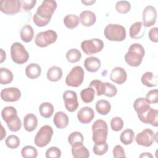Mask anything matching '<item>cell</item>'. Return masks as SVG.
I'll list each match as a JSON object with an SVG mask.
<instances>
[{
	"instance_id": "obj_1",
	"label": "cell",
	"mask_w": 158,
	"mask_h": 158,
	"mask_svg": "<svg viewBox=\"0 0 158 158\" xmlns=\"http://www.w3.org/2000/svg\"><path fill=\"white\" fill-rule=\"evenodd\" d=\"M57 6V2L54 0L43 1L33 15V21L34 23L40 27L47 25L49 23Z\"/></svg>"
},
{
	"instance_id": "obj_2",
	"label": "cell",
	"mask_w": 158,
	"mask_h": 158,
	"mask_svg": "<svg viewBox=\"0 0 158 158\" xmlns=\"http://www.w3.org/2000/svg\"><path fill=\"white\" fill-rule=\"evenodd\" d=\"M145 54L143 46L139 43H133L128 48L124 59L126 63L131 67H138L143 61Z\"/></svg>"
},
{
	"instance_id": "obj_3",
	"label": "cell",
	"mask_w": 158,
	"mask_h": 158,
	"mask_svg": "<svg viewBox=\"0 0 158 158\" xmlns=\"http://www.w3.org/2000/svg\"><path fill=\"white\" fill-rule=\"evenodd\" d=\"M105 37L111 41H122L126 38V30L119 24L109 23L104 28Z\"/></svg>"
},
{
	"instance_id": "obj_4",
	"label": "cell",
	"mask_w": 158,
	"mask_h": 158,
	"mask_svg": "<svg viewBox=\"0 0 158 158\" xmlns=\"http://www.w3.org/2000/svg\"><path fill=\"white\" fill-rule=\"evenodd\" d=\"M93 141L96 143H101L106 141L107 134H108V127L107 123L101 119L96 120L92 125Z\"/></svg>"
},
{
	"instance_id": "obj_5",
	"label": "cell",
	"mask_w": 158,
	"mask_h": 158,
	"mask_svg": "<svg viewBox=\"0 0 158 158\" xmlns=\"http://www.w3.org/2000/svg\"><path fill=\"white\" fill-rule=\"evenodd\" d=\"M10 56L12 61L17 64H23L29 59L28 51L23 44L19 42L14 43L10 47Z\"/></svg>"
},
{
	"instance_id": "obj_6",
	"label": "cell",
	"mask_w": 158,
	"mask_h": 158,
	"mask_svg": "<svg viewBox=\"0 0 158 158\" xmlns=\"http://www.w3.org/2000/svg\"><path fill=\"white\" fill-rule=\"evenodd\" d=\"M54 131L51 126L46 125L41 127L35 136V144L40 148L47 146L50 143Z\"/></svg>"
},
{
	"instance_id": "obj_7",
	"label": "cell",
	"mask_w": 158,
	"mask_h": 158,
	"mask_svg": "<svg viewBox=\"0 0 158 158\" xmlns=\"http://www.w3.org/2000/svg\"><path fill=\"white\" fill-rule=\"evenodd\" d=\"M85 72L80 66L73 67L66 77L65 83L69 86L78 87L83 81Z\"/></svg>"
},
{
	"instance_id": "obj_8",
	"label": "cell",
	"mask_w": 158,
	"mask_h": 158,
	"mask_svg": "<svg viewBox=\"0 0 158 158\" xmlns=\"http://www.w3.org/2000/svg\"><path fill=\"white\" fill-rule=\"evenodd\" d=\"M57 39V33L52 30H48L38 33L35 36V43L38 47L45 48L56 42Z\"/></svg>"
},
{
	"instance_id": "obj_9",
	"label": "cell",
	"mask_w": 158,
	"mask_h": 158,
	"mask_svg": "<svg viewBox=\"0 0 158 158\" xmlns=\"http://www.w3.org/2000/svg\"><path fill=\"white\" fill-rule=\"evenodd\" d=\"M103 41L98 38L85 40L81 43V48L86 55H92L102 51L104 48Z\"/></svg>"
},
{
	"instance_id": "obj_10",
	"label": "cell",
	"mask_w": 158,
	"mask_h": 158,
	"mask_svg": "<svg viewBox=\"0 0 158 158\" xmlns=\"http://www.w3.org/2000/svg\"><path fill=\"white\" fill-rule=\"evenodd\" d=\"M138 118L144 123L150 124L155 127L158 126V110L149 107L143 112L137 114Z\"/></svg>"
},
{
	"instance_id": "obj_11",
	"label": "cell",
	"mask_w": 158,
	"mask_h": 158,
	"mask_svg": "<svg viewBox=\"0 0 158 158\" xmlns=\"http://www.w3.org/2000/svg\"><path fill=\"white\" fill-rule=\"evenodd\" d=\"M155 139V134L154 131L146 128L137 134L135 137V141L138 145L144 147H149L154 143Z\"/></svg>"
},
{
	"instance_id": "obj_12",
	"label": "cell",
	"mask_w": 158,
	"mask_h": 158,
	"mask_svg": "<svg viewBox=\"0 0 158 158\" xmlns=\"http://www.w3.org/2000/svg\"><path fill=\"white\" fill-rule=\"evenodd\" d=\"M21 7L19 0H2L0 1V10L7 15H13L18 13Z\"/></svg>"
},
{
	"instance_id": "obj_13",
	"label": "cell",
	"mask_w": 158,
	"mask_h": 158,
	"mask_svg": "<svg viewBox=\"0 0 158 158\" xmlns=\"http://www.w3.org/2000/svg\"><path fill=\"white\" fill-rule=\"evenodd\" d=\"M63 99L65 109L70 112L75 111L78 107L77 93L72 90H66L63 94Z\"/></svg>"
},
{
	"instance_id": "obj_14",
	"label": "cell",
	"mask_w": 158,
	"mask_h": 158,
	"mask_svg": "<svg viewBox=\"0 0 158 158\" xmlns=\"http://www.w3.org/2000/svg\"><path fill=\"white\" fill-rule=\"evenodd\" d=\"M157 10L152 6H147L143 12V23L145 27L154 25L156 22Z\"/></svg>"
},
{
	"instance_id": "obj_15",
	"label": "cell",
	"mask_w": 158,
	"mask_h": 158,
	"mask_svg": "<svg viewBox=\"0 0 158 158\" xmlns=\"http://www.w3.org/2000/svg\"><path fill=\"white\" fill-rule=\"evenodd\" d=\"M21 97L20 89L15 87L6 88L1 91V98L6 102H15Z\"/></svg>"
},
{
	"instance_id": "obj_16",
	"label": "cell",
	"mask_w": 158,
	"mask_h": 158,
	"mask_svg": "<svg viewBox=\"0 0 158 158\" xmlns=\"http://www.w3.org/2000/svg\"><path fill=\"white\" fill-rule=\"evenodd\" d=\"M127 78V74L124 69L120 67H114L110 74V79L118 85L124 83Z\"/></svg>"
},
{
	"instance_id": "obj_17",
	"label": "cell",
	"mask_w": 158,
	"mask_h": 158,
	"mask_svg": "<svg viewBox=\"0 0 158 158\" xmlns=\"http://www.w3.org/2000/svg\"><path fill=\"white\" fill-rule=\"evenodd\" d=\"M94 117V112L91 107L85 106L81 107L77 113V118L83 124L90 123Z\"/></svg>"
},
{
	"instance_id": "obj_18",
	"label": "cell",
	"mask_w": 158,
	"mask_h": 158,
	"mask_svg": "<svg viewBox=\"0 0 158 158\" xmlns=\"http://www.w3.org/2000/svg\"><path fill=\"white\" fill-rule=\"evenodd\" d=\"M145 33V27L142 22H136L133 23L129 30L130 36L133 39L141 38Z\"/></svg>"
},
{
	"instance_id": "obj_19",
	"label": "cell",
	"mask_w": 158,
	"mask_h": 158,
	"mask_svg": "<svg viewBox=\"0 0 158 158\" xmlns=\"http://www.w3.org/2000/svg\"><path fill=\"white\" fill-rule=\"evenodd\" d=\"M72 154L74 158H88L89 152L81 143H77L72 145Z\"/></svg>"
},
{
	"instance_id": "obj_20",
	"label": "cell",
	"mask_w": 158,
	"mask_h": 158,
	"mask_svg": "<svg viewBox=\"0 0 158 158\" xmlns=\"http://www.w3.org/2000/svg\"><path fill=\"white\" fill-rule=\"evenodd\" d=\"M81 23L85 27H91L96 21V17L94 12L90 10H84L81 12L79 17Z\"/></svg>"
},
{
	"instance_id": "obj_21",
	"label": "cell",
	"mask_w": 158,
	"mask_h": 158,
	"mask_svg": "<svg viewBox=\"0 0 158 158\" xmlns=\"http://www.w3.org/2000/svg\"><path fill=\"white\" fill-rule=\"evenodd\" d=\"M38 126V118L33 114H28L23 118V127L28 132L34 131Z\"/></svg>"
},
{
	"instance_id": "obj_22",
	"label": "cell",
	"mask_w": 158,
	"mask_h": 158,
	"mask_svg": "<svg viewBox=\"0 0 158 158\" xmlns=\"http://www.w3.org/2000/svg\"><path fill=\"white\" fill-rule=\"evenodd\" d=\"M101 65V61L96 57H88L84 61L85 68L89 72H97L100 69Z\"/></svg>"
},
{
	"instance_id": "obj_23",
	"label": "cell",
	"mask_w": 158,
	"mask_h": 158,
	"mask_svg": "<svg viewBox=\"0 0 158 158\" xmlns=\"http://www.w3.org/2000/svg\"><path fill=\"white\" fill-rule=\"evenodd\" d=\"M69 117L62 111L57 112L53 118L54 123L59 129H62L67 127L69 124Z\"/></svg>"
},
{
	"instance_id": "obj_24",
	"label": "cell",
	"mask_w": 158,
	"mask_h": 158,
	"mask_svg": "<svg viewBox=\"0 0 158 158\" xmlns=\"http://www.w3.org/2000/svg\"><path fill=\"white\" fill-rule=\"evenodd\" d=\"M41 73V69L40 65L36 63L28 64L25 69V74L30 79H35L39 77Z\"/></svg>"
},
{
	"instance_id": "obj_25",
	"label": "cell",
	"mask_w": 158,
	"mask_h": 158,
	"mask_svg": "<svg viewBox=\"0 0 158 158\" xmlns=\"http://www.w3.org/2000/svg\"><path fill=\"white\" fill-rule=\"evenodd\" d=\"M62 74V70L60 67L52 66L50 67L47 72V78L51 81L56 82L61 79Z\"/></svg>"
},
{
	"instance_id": "obj_26",
	"label": "cell",
	"mask_w": 158,
	"mask_h": 158,
	"mask_svg": "<svg viewBox=\"0 0 158 158\" xmlns=\"http://www.w3.org/2000/svg\"><path fill=\"white\" fill-rule=\"evenodd\" d=\"M20 38L25 43L30 42L34 36V30L30 25H25L20 30Z\"/></svg>"
},
{
	"instance_id": "obj_27",
	"label": "cell",
	"mask_w": 158,
	"mask_h": 158,
	"mask_svg": "<svg viewBox=\"0 0 158 158\" xmlns=\"http://www.w3.org/2000/svg\"><path fill=\"white\" fill-rule=\"evenodd\" d=\"M141 83L149 88L157 86V77L151 72H145L141 78Z\"/></svg>"
},
{
	"instance_id": "obj_28",
	"label": "cell",
	"mask_w": 158,
	"mask_h": 158,
	"mask_svg": "<svg viewBox=\"0 0 158 158\" xmlns=\"http://www.w3.org/2000/svg\"><path fill=\"white\" fill-rule=\"evenodd\" d=\"M96 109L98 113L101 115H106L108 114L111 109V105L109 101L105 99H101L96 104Z\"/></svg>"
},
{
	"instance_id": "obj_29",
	"label": "cell",
	"mask_w": 158,
	"mask_h": 158,
	"mask_svg": "<svg viewBox=\"0 0 158 158\" xmlns=\"http://www.w3.org/2000/svg\"><path fill=\"white\" fill-rule=\"evenodd\" d=\"M13 79V73L9 69L4 67L0 69V83L2 85L10 83Z\"/></svg>"
},
{
	"instance_id": "obj_30",
	"label": "cell",
	"mask_w": 158,
	"mask_h": 158,
	"mask_svg": "<svg viewBox=\"0 0 158 158\" xmlns=\"http://www.w3.org/2000/svg\"><path fill=\"white\" fill-rule=\"evenodd\" d=\"M54 106L50 102H43L39 107V112L40 115L46 118L51 117L54 112Z\"/></svg>"
},
{
	"instance_id": "obj_31",
	"label": "cell",
	"mask_w": 158,
	"mask_h": 158,
	"mask_svg": "<svg viewBox=\"0 0 158 158\" xmlns=\"http://www.w3.org/2000/svg\"><path fill=\"white\" fill-rule=\"evenodd\" d=\"M150 107V104L144 98H137L133 102V108L137 114L147 110Z\"/></svg>"
},
{
	"instance_id": "obj_32",
	"label": "cell",
	"mask_w": 158,
	"mask_h": 158,
	"mask_svg": "<svg viewBox=\"0 0 158 158\" xmlns=\"http://www.w3.org/2000/svg\"><path fill=\"white\" fill-rule=\"evenodd\" d=\"M1 116L4 121L7 122L9 120L18 116L16 109L13 106H6L1 112Z\"/></svg>"
},
{
	"instance_id": "obj_33",
	"label": "cell",
	"mask_w": 158,
	"mask_h": 158,
	"mask_svg": "<svg viewBox=\"0 0 158 158\" xmlns=\"http://www.w3.org/2000/svg\"><path fill=\"white\" fill-rule=\"evenodd\" d=\"M80 22L79 17L75 14H68L64 19V23L65 26L69 29L76 28Z\"/></svg>"
},
{
	"instance_id": "obj_34",
	"label": "cell",
	"mask_w": 158,
	"mask_h": 158,
	"mask_svg": "<svg viewBox=\"0 0 158 158\" xmlns=\"http://www.w3.org/2000/svg\"><path fill=\"white\" fill-rule=\"evenodd\" d=\"M95 91L92 87H88L82 89L80 92V97L81 100L85 103L91 102L94 98Z\"/></svg>"
},
{
	"instance_id": "obj_35",
	"label": "cell",
	"mask_w": 158,
	"mask_h": 158,
	"mask_svg": "<svg viewBox=\"0 0 158 158\" xmlns=\"http://www.w3.org/2000/svg\"><path fill=\"white\" fill-rule=\"evenodd\" d=\"M135 138V132L131 129H126L123 130L120 136V141L125 145H128L132 143Z\"/></svg>"
},
{
	"instance_id": "obj_36",
	"label": "cell",
	"mask_w": 158,
	"mask_h": 158,
	"mask_svg": "<svg viewBox=\"0 0 158 158\" xmlns=\"http://www.w3.org/2000/svg\"><path fill=\"white\" fill-rule=\"evenodd\" d=\"M81 58V52L77 49H70L66 53V59L70 63L78 62Z\"/></svg>"
},
{
	"instance_id": "obj_37",
	"label": "cell",
	"mask_w": 158,
	"mask_h": 158,
	"mask_svg": "<svg viewBox=\"0 0 158 158\" xmlns=\"http://www.w3.org/2000/svg\"><path fill=\"white\" fill-rule=\"evenodd\" d=\"M21 154L23 158H36L38 156V151L33 146L28 145L22 148Z\"/></svg>"
},
{
	"instance_id": "obj_38",
	"label": "cell",
	"mask_w": 158,
	"mask_h": 158,
	"mask_svg": "<svg viewBox=\"0 0 158 158\" xmlns=\"http://www.w3.org/2000/svg\"><path fill=\"white\" fill-rule=\"evenodd\" d=\"M89 87H92L96 91L97 96H101L104 94L105 91V83H103L99 80H94L89 83Z\"/></svg>"
},
{
	"instance_id": "obj_39",
	"label": "cell",
	"mask_w": 158,
	"mask_h": 158,
	"mask_svg": "<svg viewBox=\"0 0 158 158\" xmlns=\"http://www.w3.org/2000/svg\"><path fill=\"white\" fill-rule=\"evenodd\" d=\"M131 9V4L127 1H119L115 4V9L120 14H127Z\"/></svg>"
},
{
	"instance_id": "obj_40",
	"label": "cell",
	"mask_w": 158,
	"mask_h": 158,
	"mask_svg": "<svg viewBox=\"0 0 158 158\" xmlns=\"http://www.w3.org/2000/svg\"><path fill=\"white\" fill-rule=\"evenodd\" d=\"M6 123L9 129L13 132L18 131L22 127V122L18 116L9 120Z\"/></svg>"
},
{
	"instance_id": "obj_41",
	"label": "cell",
	"mask_w": 158,
	"mask_h": 158,
	"mask_svg": "<svg viewBox=\"0 0 158 158\" xmlns=\"http://www.w3.org/2000/svg\"><path fill=\"white\" fill-rule=\"evenodd\" d=\"M5 143L7 147H8L10 149H16L17 148L20 144V139L19 137L14 135H11L7 136V138L5 140Z\"/></svg>"
},
{
	"instance_id": "obj_42",
	"label": "cell",
	"mask_w": 158,
	"mask_h": 158,
	"mask_svg": "<svg viewBox=\"0 0 158 158\" xmlns=\"http://www.w3.org/2000/svg\"><path fill=\"white\" fill-rule=\"evenodd\" d=\"M108 148V144L106 141L104 143L95 144L93 148V151L95 155L102 156L107 152Z\"/></svg>"
},
{
	"instance_id": "obj_43",
	"label": "cell",
	"mask_w": 158,
	"mask_h": 158,
	"mask_svg": "<svg viewBox=\"0 0 158 158\" xmlns=\"http://www.w3.org/2000/svg\"><path fill=\"white\" fill-rule=\"evenodd\" d=\"M124 125L123 120L119 117H113L110 120V127L114 131H118L122 130Z\"/></svg>"
},
{
	"instance_id": "obj_44",
	"label": "cell",
	"mask_w": 158,
	"mask_h": 158,
	"mask_svg": "<svg viewBox=\"0 0 158 158\" xmlns=\"http://www.w3.org/2000/svg\"><path fill=\"white\" fill-rule=\"evenodd\" d=\"M68 142L72 146L77 143H83V136L79 131L71 133L68 136Z\"/></svg>"
},
{
	"instance_id": "obj_45",
	"label": "cell",
	"mask_w": 158,
	"mask_h": 158,
	"mask_svg": "<svg viewBox=\"0 0 158 158\" xmlns=\"http://www.w3.org/2000/svg\"><path fill=\"white\" fill-rule=\"evenodd\" d=\"M61 154V151L59 148L52 146L46 150L45 156L47 158H60Z\"/></svg>"
},
{
	"instance_id": "obj_46",
	"label": "cell",
	"mask_w": 158,
	"mask_h": 158,
	"mask_svg": "<svg viewBox=\"0 0 158 158\" xmlns=\"http://www.w3.org/2000/svg\"><path fill=\"white\" fill-rule=\"evenodd\" d=\"M105 86H106V88H105L104 95L109 98H112L115 96L117 94V89L115 85L109 82H106Z\"/></svg>"
},
{
	"instance_id": "obj_47",
	"label": "cell",
	"mask_w": 158,
	"mask_h": 158,
	"mask_svg": "<svg viewBox=\"0 0 158 158\" xmlns=\"http://www.w3.org/2000/svg\"><path fill=\"white\" fill-rule=\"evenodd\" d=\"M146 99L149 104L158 102V90L157 89L149 91L146 96Z\"/></svg>"
},
{
	"instance_id": "obj_48",
	"label": "cell",
	"mask_w": 158,
	"mask_h": 158,
	"mask_svg": "<svg viewBox=\"0 0 158 158\" xmlns=\"http://www.w3.org/2000/svg\"><path fill=\"white\" fill-rule=\"evenodd\" d=\"M20 1L21 3V7L22 9L26 11L31 10L36 3V0H28V1L22 0Z\"/></svg>"
},
{
	"instance_id": "obj_49",
	"label": "cell",
	"mask_w": 158,
	"mask_h": 158,
	"mask_svg": "<svg viewBox=\"0 0 158 158\" xmlns=\"http://www.w3.org/2000/svg\"><path fill=\"white\" fill-rule=\"evenodd\" d=\"M113 156L115 158H118V157H125L126 155L124 151L123 148L122 146L117 144L115 146V147L113 149Z\"/></svg>"
},
{
	"instance_id": "obj_50",
	"label": "cell",
	"mask_w": 158,
	"mask_h": 158,
	"mask_svg": "<svg viewBox=\"0 0 158 158\" xmlns=\"http://www.w3.org/2000/svg\"><path fill=\"white\" fill-rule=\"evenodd\" d=\"M149 40L154 42V43H157L158 42V28L157 27H153L151 29H150L149 33Z\"/></svg>"
},
{
	"instance_id": "obj_51",
	"label": "cell",
	"mask_w": 158,
	"mask_h": 158,
	"mask_svg": "<svg viewBox=\"0 0 158 158\" xmlns=\"http://www.w3.org/2000/svg\"><path fill=\"white\" fill-rule=\"evenodd\" d=\"M1 60H0V63H2L5 60H6V52L2 49H1Z\"/></svg>"
},
{
	"instance_id": "obj_52",
	"label": "cell",
	"mask_w": 158,
	"mask_h": 158,
	"mask_svg": "<svg viewBox=\"0 0 158 158\" xmlns=\"http://www.w3.org/2000/svg\"><path fill=\"white\" fill-rule=\"evenodd\" d=\"M1 140H2L6 135V130L4 128L3 126L2 125H1Z\"/></svg>"
},
{
	"instance_id": "obj_53",
	"label": "cell",
	"mask_w": 158,
	"mask_h": 158,
	"mask_svg": "<svg viewBox=\"0 0 158 158\" xmlns=\"http://www.w3.org/2000/svg\"><path fill=\"white\" fill-rule=\"evenodd\" d=\"M95 2H96V1H95V0H90V1H87V0H86V1H81V2H82L83 4H84L85 5H86V6H91V5H92L93 4H94Z\"/></svg>"
},
{
	"instance_id": "obj_54",
	"label": "cell",
	"mask_w": 158,
	"mask_h": 158,
	"mask_svg": "<svg viewBox=\"0 0 158 158\" xmlns=\"http://www.w3.org/2000/svg\"><path fill=\"white\" fill-rule=\"evenodd\" d=\"M152 155L149 152H144L139 155V157H152Z\"/></svg>"
}]
</instances>
